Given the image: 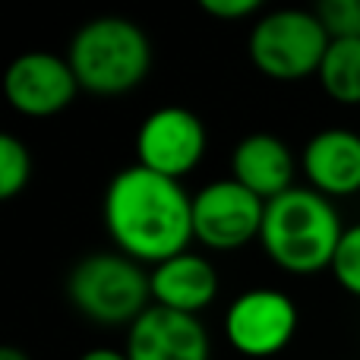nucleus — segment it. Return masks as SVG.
Masks as SVG:
<instances>
[{"instance_id": "obj_10", "label": "nucleus", "mask_w": 360, "mask_h": 360, "mask_svg": "<svg viewBox=\"0 0 360 360\" xmlns=\"http://www.w3.org/2000/svg\"><path fill=\"white\" fill-rule=\"evenodd\" d=\"M130 360H212V342L199 316L165 310L152 304L127 329Z\"/></svg>"}, {"instance_id": "obj_9", "label": "nucleus", "mask_w": 360, "mask_h": 360, "mask_svg": "<svg viewBox=\"0 0 360 360\" xmlns=\"http://www.w3.org/2000/svg\"><path fill=\"white\" fill-rule=\"evenodd\" d=\"M79 79L67 57L51 51H25L6 67L4 95L22 117H54L67 111L79 95Z\"/></svg>"}, {"instance_id": "obj_2", "label": "nucleus", "mask_w": 360, "mask_h": 360, "mask_svg": "<svg viewBox=\"0 0 360 360\" xmlns=\"http://www.w3.org/2000/svg\"><path fill=\"white\" fill-rule=\"evenodd\" d=\"M345 224L335 202L310 186H294L266 202L259 247L291 275H316L332 269Z\"/></svg>"}, {"instance_id": "obj_13", "label": "nucleus", "mask_w": 360, "mask_h": 360, "mask_svg": "<svg viewBox=\"0 0 360 360\" xmlns=\"http://www.w3.org/2000/svg\"><path fill=\"white\" fill-rule=\"evenodd\" d=\"M152 304L165 310L199 316L218 297V272L202 253H177L149 269Z\"/></svg>"}, {"instance_id": "obj_15", "label": "nucleus", "mask_w": 360, "mask_h": 360, "mask_svg": "<svg viewBox=\"0 0 360 360\" xmlns=\"http://www.w3.org/2000/svg\"><path fill=\"white\" fill-rule=\"evenodd\" d=\"M32 180V152L13 133L0 136V199H16Z\"/></svg>"}, {"instance_id": "obj_8", "label": "nucleus", "mask_w": 360, "mask_h": 360, "mask_svg": "<svg viewBox=\"0 0 360 360\" xmlns=\"http://www.w3.org/2000/svg\"><path fill=\"white\" fill-rule=\"evenodd\" d=\"M136 165L180 180L199 168L209 149L205 120L184 105H162L146 114L136 130Z\"/></svg>"}, {"instance_id": "obj_16", "label": "nucleus", "mask_w": 360, "mask_h": 360, "mask_svg": "<svg viewBox=\"0 0 360 360\" xmlns=\"http://www.w3.org/2000/svg\"><path fill=\"white\" fill-rule=\"evenodd\" d=\"M329 272L335 275V281L345 291L360 297V221L354 228H345V237L338 243L335 262H332Z\"/></svg>"}, {"instance_id": "obj_11", "label": "nucleus", "mask_w": 360, "mask_h": 360, "mask_svg": "<svg viewBox=\"0 0 360 360\" xmlns=\"http://www.w3.org/2000/svg\"><path fill=\"white\" fill-rule=\"evenodd\" d=\"M307 186L326 199H342L360 193V133L345 127H326L313 133L304 146Z\"/></svg>"}, {"instance_id": "obj_4", "label": "nucleus", "mask_w": 360, "mask_h": 360, "mask_svg": "<svg viewBox=\"0 0 360 360\" xmlns=\"http://www.w3.org/2000/svg\"><path fill=\"white\" fill-rule=\"evenodd\" d=\"M67 300L89 323L130 329L152 307L149 269L120 250L89 253L70 269Z\"/></svg>"}, {"instance_id": "obj_1", "label": "nucleus", "mask_w": 360, "mask_h": 360, "mask_svg": "<svg viewBox=\"0 0 360 360\" xmlns=\"http://www.w3.org/2000/svg\"><path fill=\"white\" fill-rule=\"evenodd\" d=\"M101 218L114 250L143 266L186 253L193 240V196L180 180L162 177L143 165L120 168L108 180Z\"/></svg>"}, {"instance_id": "obj_12", "label": "nucleus", "mask_w": 360, "mask_h": 360, "mask_svg": "<svg viewBox=\"0 0 360 360\" xmlns=\"http://www.w3.org/2000/svg\"><path fill=\"white\" fill-rule=\"evenodd\" d=\"M294 152L275 133H247L231 152V177L256 193L262 202H272L281 193L294 190Z\"/></svg>"}, {"instance_id": "obj_3", "label": "nucleus", "mask_w": 360, "mask_h": 360, "mask_svg": "<svg viewBox=\"0 0 360 360\" xmlns=\"http://www.w3.org/2000/svg\"><path fill=\"white\" fill-rule=\"evenodd\" d=\"M67 60L82 92L117 98L146 82L155 51L139 22L127 16H95L73 32Z\"/></svg>"}, {"instance_id": "obj_14", "label": "nucleus", "mask_w": 360, "mask_h": 360, "mask_svg": "<svg viewBox=\"0 0 360 360\" xmlns=\"http://www.w3.org/2000/svg\"><path fill=\"white\" fill-rule=\"evenodd\" d=\"M319 89L335 105H360V38H332L323 63H319Z\"/></svg>"}, {"instance_id": "obj_18", "label": "nucleus", "mask_w": 360, "mask_h": 360, "mask_svg": "<svg viewBox=\"0 0 360 360\" xmlns=\"http://www.w3.org/2000/svg\"><path fill=\"white\" fill-rule=\"evenodd\" d=\"M199 10L221 22H240L259 13V0H199Z\"/></svg>"}, {"instance_id": "obj_5", "label": "nucleus", "mask_w": 360, "mask_h": 360, "mask_svg": "<svg viewBox=\"0 0 360 360\" xmlns=\"http://www.w3.org/2000/svg\"><path fill=\"white\" fill-rule=\"evenodd\" d=\"M332 35L316 10L281 6L259 16L250 29L247 54L253 67L272 82H300L319 73Z\"/></svg>"}, {"instance_id": "obj_17", "label": "nucleus", "mask_w": 360, "mask_h": 360, "mask_svg": "<svg viewBox=\"0 0 360 360\" xmlns=\"http://www.w3.org/2000/svg\"><path fill=\"white\" fill-rule=\"evenodd\" d=\"M316 16L332 38H360V0H323Z\"/></svg>"}, {"instance_id": "obj_6", "label": "nucleus", "mask_w": 360, "mask_h": 360, "mask_svg": "<svg viewBox=\"0 0 360 360\" xmlns=\"http://www.w3.org/2000/svg\"><path fill=\"white\" fill-rule=\"evenodd\" d=\"M266 202L234 177H221L193 193V240L205 250L231 253L259 240Z\"/></svg>"}, {"instance_id": "obj_7", "label": "nucleus", "mask_w": 360, "mask_h": 360, "mask_svg": "<svg viewBox=\"0 0 360 360\" xmlns=\"http://www.w3.org/2000/svg\"><path fill=\"white\" fill-rule=\"evenodd\" d=\"M297 304L278 288H250L224 310V335L237 354L250 360L275 357L297 332Z\"/></svg>"}, {"instance_id": "obj_20", "label": "nucleus", "mask_w": 360, "mask_h": 360, "mask_svg": "<svg viewBox=\"0 0 360 360\" xmlns=\"http://www.w3.org/2000/svg\"><path fill=\"white\" fill-rule=\"evenodd\" d=\"M0 360H32V357L22 348H16V345H4L0 348Z\"/></svg>"}, {"instance_id": "obj_19", "label": "nucleus", "mask_w": 360, "mask_h": 360, "mask_svg": "<svg viewBox=\"0 0 360 360\" xmlns=\"http://www.w3.org/2000/svg\"><path fill=\"white\" fill-rule=\"evenodd\" d=\"M76 360H130V357H127V351H120V348H108V345H101V348L82 351Z\"/></svg>"}]
</instances>
